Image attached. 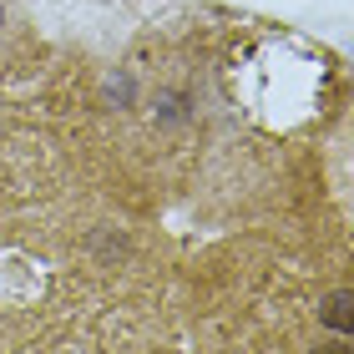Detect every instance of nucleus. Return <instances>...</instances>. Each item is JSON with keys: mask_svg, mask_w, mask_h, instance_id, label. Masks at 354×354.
I'll list each match as a JSON object with an SVG mask.
<instances>
[{"mask_svg": "<svg viewBox=\"0 0 354 354\" xmlns=\"http://www.w3.org/2000/svg\"><path fill=\"white\" fill-rule=\"evenodd\" d=\"M319 354H349V344L339 339V344H324V349H319Z\"/></svg>", "mask_w": 354, "mask_h": 354, "instance_id": "obj_2", "label": "nucleus"}, {"mask_svg": "<svg viewBox=\"0 0 354 354\" xmlns=\"http://www.w3.org/2000/svg\"><path fill=\"white\" fill-rule=\"evenodd\" d=\"M354 294H349V288H339V294H329L324 304H319V319H324V324L329 329H339V334H349L354 329Z\"/></svg>", "mask_w": 354, "mask_h": 354, "instance_id": "obj_1", "label": "nucleus"}]
</instances>
